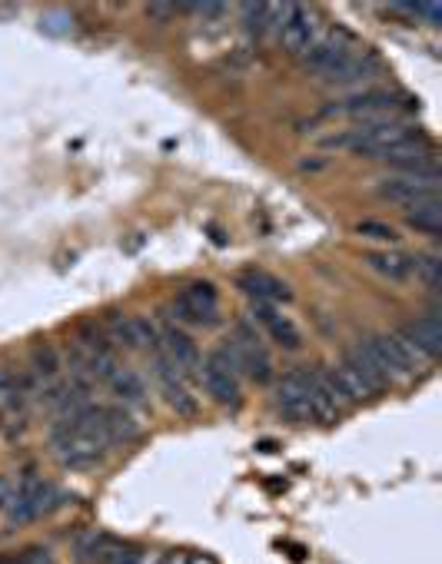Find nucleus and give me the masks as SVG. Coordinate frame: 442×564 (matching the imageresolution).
I'll list each match as a JSON object with an SVG mask.
<instances>
[{
  "instance_id": "f257e3e1",
  "label": "nucleus",
  "mask_w": 442,
  "mask_h": 564,
  "mask_svg": "<svg viewBox=\"0 0 442 564\" xmlns=\"http://www.w3.org/2000/svg\"><path fill=\"white\" fill-rule=\"evenodd\" d=\"M50 445H54V455L60 458V465L67 468H90L97 465L100 458L107 455L110 448V435H107V422H104V409H80L67 419H60L54 435H50Z\"/></svg>"
},
{
  "instance_id": "f03ea898",
  "label": "nucleus",
  "mask_w": 442,
  "mask_h": 564,
  "mask_svg": "<svg viewBox=\"0 0 442 564\" xmlns=\"http://www.w3.org/2000/svg\"><path fill=\"white\" fill-rule=\"evenodd\" d=\"M359 349L376 365V372L383 375L386 385L389 379H409V375H419L433 365L403 332H369V336L359 342Z\"/></svg>"
},
{
  "instance_id": "7ed1b4c3",
  "label": "nucleus",
  "mask_w": 442,
  "mask_h": 564,
  "mask_svg": "<svg viewBox=\"0 0 442 564\" xmlns=\"http://www.w3.org/2000/svg\"><path fill=\"white\" fill-rule=\"evenodd\" d=\"M330 379L336 385V392L343 395L346 402H369V399H376V395L386 392V379L376 372V365L366 359V352L359 346L336 365V369L330 372Z\"/></svg>"
},
{
  "instance_id": "20e7f679",
  "label": "nucleus",
  "mask_w": 442,
  "mask_h": 564,
  "mask_svg": "<svg viewBox=\"0 0 442 564\" xmlns=\"http://www.w3.org/2000/svg\"><path fill=\"white\" fill-rule=\"evenodd\" d=\"M220 352L230 359V365L240 375H250L253 382H266L273 375V362H270V352L260 342V332L250 322H240V326L233 329V336L223 342Z\"/></svg>"
},
{
  "instance_id": "39448f33",
  "label": "nucleus",
  "mask_w": 442,
  "mask_h": 564,
  "mask_svg": "<svg viewBox=\"0 0 442 564\" xmlns=\"http://www.w3.org/2000/svg\"><path fill=\"white\" fill-rule=\"evenodd\" d=\"M416 133L406 127V123L399 120H389V123H363V127L343 133V137H336V146H346V150L353 153H363V156H379L383 150L396 143H406L413 140Z\"/></svg>"
},
{
  "instance_id": "423d86ee",
  "label": "nucleus",
  "mask_w": 442,
  "mask_h": 564,
  "mask_svg": "<svg viewBox=\"0 0 442 564\" xmlns=\"http://www.w3.org/2000/svg\"><path fill=\"white\" fill-rule=\"evenodd\" d=\"M439 190H442L439 170H433V173H396V176H389V180L379 183V196L389 203L406 206V210L409 206L439 200Z\"/></svg>"
},
{
  "instance_id": "0eeeda50",
  "label": "nucleus",
  "mask_w": 442,
  "mask_h": 564,
  "mask_svg": "<svg viewBox=\"0 0 442 564\" xmlns=\"http://www.w3.org/2000/svg\"><path fill=\"white\" fill-rule=\"evenodd\" d=\"M57 488L50 482H27L7 498V525H30L57 508Z\"/></svg>"
},
{
  "instance_id": "6e6552de",
  "label": "nucleus",
  "mask_w": 442,
  "mask_h": 564,
  "mask_svg": "<svg viewBox=\"0 0 442 564\" xmlns=\"http://www.w3.org/2000/svg\"><path fill=\"white\" fill-rule=\"evenodd\" d=\"M200 375H203V389L210 392V399L213 402H220L226 405V409H236V405L243 402V385H240V372L233 369L230 359L220 352V349H213L207 359L200 362Z\"/></svg>"
},
{
  "instance_id": "1a4fd4ad",
  "label": "nucleus",
  "mask_w": 442,
  "mask_h": 564,
  "mask_svg": "<svg viewBox=\"0 0 442 564\" xmlns=\"http://www.w3.org/2000/svg\"><path fill=\"white\" fill-rule=\"evenodd\" d=\"M173 316L187 326H213L220 319V296L213 282H190L187 289L173 299Z\"/></svg>"
},
{
  "instance_id": "9d476101",
  "label": "nucleus",
  "mask_w": 442,
  "mask_h": 564,
  "mask_svg": "<svg viewBox=\"0 0 442 564\" xmlns=\"http://www.w3.org/2000/svg\"><path fill=\"white\" fill-rule=\"evenodd\" d=\"M349 54H353V37L339 27H323V34L316 37L310 50L303 54V67L326 77V73H330L336 64H343Z\"/></svg>"
},
{
  "instance_id": "9b49d317",
  "label": "nucleus",
  "mask_w": 442,
  "mask_h": 564,
  "mask_svg": "<svg viewBox=\"0 0 442 564\" xmlns=\"http://www.w3.org/2000/svg\"><path fill=\"white\" fill-rule=\"evenodd\" d=\"M406 107V97H399V93H359V97L346 100L339 110H346L349 117L359 120V127L363 123H389V120H399V110Z\"/></svg>"
},
{
  "instance_id": "f8f14e48",
  "label": "nucleus",
  "mask_w": 442,
  "mask_h": 564,
  "mask_svg": "<svg viewBox=\"0 0 442 564\" xmlns=\"http://www.w3.org/2000/svg\"><path fill=\"white\" fill-rule=\"evenodd\" d=\"M153 375H157V385H160L163 399H167V405L173 412H180V415L197 412V399H193L187 382H183V372L157 349H153Z\"/></svg>"
},
{
  "instance_id": "ddd939ff",
  "label": "nucleus",
  "mask_w": 442,
  "mask_h": 564,
  "mask_svg": "<svg viewBox=\"0 0 442 564\" xmlns=\"http://www.w3.org/2000/svg\"><path fill=\"white\" fill-rule=\"evenodd\" d=\"M276 412L290 422H306L310 419V372H290L283 375L276 385Z\"/></svg>"
},
{
  "instance_id": "4468645a",
  "label": "nucleus",
  "mask_w": 442,
  "mask_h": 564,
  "mask_svg": "<svg viewBox=\"0 0 442 564\" xmlns=\"http://www.w3.org/2000/svg\"><path fill=\"white\" fill-rule=\"evenodd\" d=\"M320 34H323L320 14H316V10H310V7H303V4H296V10L290 14V20L283 24L280 34H276V40H280V44L290 50V54L303 57Z\"/></svg>"
},
{
  "instance_id": "2eb2a0df",
  "label": "nucleus",
  "mask_w": 442,
  "mask_h": 564,
  "mask_svg": "<svg viewBox=\"0 0 442 564\" xmlns=\"http://www.w3.org/2000/svg\"><path fill=\"white\" fill-rule=\"evenodd\" d=\"M157 352H163L167 359L177 365V369L183 375H190V372H200V349H197V342H193L187 332L177 329V326H163L157 332Z\"/></svg>"
},
{
  "instance_id": "dca6fc26",
  "label": "nucleus",
  "mask_w": 442,
  "mask_h": 564,
  "mask_svg": "<svg viewBox=\"0 0 442 564\" xmlns=\"http://www.w3.org/2000/svg\"><path fill=\"white\" fill-rule=\"evenodd\" d=\"M346 399L336 392L330 372H310V419L330 425L339 419V405Z\"/></svg>"
},
{
  "instance_id": "f3484780",
  "label": "nucleus",
  "mask_w": 442,
  "mask_h": 564,
  "mask_svg": "<svg viewBox=\"0 0 442 564\" xmlns=\"http://www.w3.org/2000/svg\"><path fill=\"white\" fill-rule=\"evenodd\" d=\"M240 289L246 292L250 302H266V306H283V302L293 299L290 286L283 279H276L273 273H263V269H250V273L240 276Z\"/></svg>"
},
{
  "instance_id": "a211bd4d",
  "label": "nucleus",
  "mask_w": 442,
  "mask_h": 564,
  "mask_svg": "<svg viewBox=\"0 0 442 564\" xmlns=\"http://www.w3.org/2000/svg\"><path fill=\"white\" fill-rule=\"evenodd\" d=\"M250 316L260 322V326L273 336V342H280L283 349H300V342H303L300 329H296L286 316H280L276 306H266V302H250Z\"/></svg>"
},
{
  "instance_id": "6ab92c4d",
  "label": "nucleus",
  "mask_w": 442,
  "mask_h": 564,
  "mask_svg": "<svg viewBox=\"0 0 442 564\" xmlns=\"http://www.w3.org/2000/svg\"><path fill=\"white\" fill-rule=\"evenodd\" d=\"M399 332H403V336L413 342V346L423 352L429 362H436L442 355V319L439 316L413 319V322H406Z\"/></svg>"
},
{
  "instance_id": "aec40b11",
  "label": "nucleus",
  "mask_w": 442,
  "mask_h": 564,
  "mask_svg": "<svg viewBox=\"0 0 442 564\" xmlns=\"http://www.w3.org/2000/svg\"><path fill=\"white\" fill-rule=\"evenodd\" d=\"M366 263L373 266L379 276H386L393 282L413 279V256L403 253V249H379V253H366Z\"/></svg>"
},
{
  "instance_id": "412c9836",
  "label": "nucleus",
  "mask_w": 442,
  "mask_h": 564,
  "mask_svg": "<svg viewBox=\"0 0 442 564\" xmlns=\"http://www.w3.org/2000/svg\"><path fill=\"white\" fill-rule=\"evenodd\" d=\"M107 382H110V392L117 395V399L123 405H140L143 399H147V385H143V379L137 372H130V369H113L107 375Z\"/></svg>"
},
{
  "instance_id": "4be33fe9",
  "label": "nucleus",
  "mask_w": 442,
  "mask_h": 564,
  "mask_svg": "<svg viewBox=\"0 0 442 564\" xmlns=\"http://www.w3.org/2000/svg\"><path fill=\"white\" fill-rule=\"evenodd\" d=\"M104 422H107L110 445L133 442V438L140 435V422L133 419V412L127 409V405H113V409H104Z\"/></svg>"
},
{
  "instance_id": "5701e85b",
  "label": "nucleus",
  "mask_w": 442,
  "mask_h": 564,
  "mask_svg": "<svg viewBox=\"0 0 442 564\" xmlns=\"http://www.w3.org/2000/svg\"><path fill=\"white\" fill-rule=\"evenodd\" d=\"M376 64L369 57H356V54H349L343 64H336L330 73H326V80L330 83H359V80H369V77H376Z\"/></svg>"
},
{
  "instance_id": "b1692460",
  "label": "nucleus",
  "mask_w": 442,
  "mask_h": 564,
  "mask_svg": "<svg viewBox=\"0 0 442 564\" xmlns=\"http://www.w3.org/2000/svg\"><path fill=\"white\" fill-rule=\"evenodd\" d=\"M24 409H27L24 385L10 372H0V419H17V415H24Z\"/></svg>"
},
{
  "instance_id": "393cba45",
  "label": "nucleus",
  "mask_w": 442,
  "mask_h": 564,
  "mask_svg": "<svg viewBox=\"0 0 442 564\" xmlns=\"http://www.w3.org/2000/svg\"><path fill=\"white\" fill-rule=\"evenodd\" d=\"M406 223L413 226V229H419V233H426V236H439L442 233V206H439V200L409 206V210H406Z\"/></svg>"
},
{
  "instance_id": "a878e982",
  "label": "nucleus",
  "mask_w": 442,
  "mask_h": 564,
  "mask_svg": "<svg viewBox=\"0 0 442 564\" xmlns=\"http://www.w3.org/2000/svg\"><path fill=\"white\" fill-rule=\"evenodd\" d=\"M120 551H123L120 541H113L107 535H87L80 541V558L87 564H113V558H117Z\"/></svg>"
},
{
  "instance_id": "bb28decb",
  "label": "nucleus",
  "mask_w": 442,
  "mask_h": 564,
  "mask_svg": "<svg viewBox=\"0 0 442 564\" xmlns=\"http://www.w3.org/2000/svg\"><path fill=\"white\" fill-rule=\"evenodd\" d=\"M413 273H416V279H423L426 286L439 289V282H442V259L433 256V253H419L413 259Z\"/></svg>"
},
{
  "instance_id": "cd10ccee",
  "label": "nucleus",
  "mask_w": 442,
  "mask_h": 564,
  "mask_svg": "<svg viewBox=\"0 0 442 564\" xmlns=\"http://www.w3.org/2000/svg\"><path fill=\"white\" fill-rule=\"evenodd\" d=\"M243 24L253 37L270 34V4H243Z\"/></svg>"
},
{
  "instance_id": "c85d7f7f",
  "label": "nucleus",
  "mask_w": 442,
  "mask_h": 564,
  "mask_svg": "<svg viewBox=\"0 0 442 564\" xmlns=\"http://www.w3.org/2000/svg\"><path fill=\"white\" fill-rule=\"evenodd\" d=\"M34 372L40 382H57V355L50 349L34 352Z\"/></svg>"
},
{
  "instance_id": "c756f323",
  "label": "nucleus",
  "mask_w": 442,
  "mask_h": 564,
  "mask_svg": "<svg viewBox=\"0 0 442 564\" xmlns=\"http://www.w3.org/2000/svg\"><path fill=\"white\" fill-rule=\"evenodd\" d=\"M359 233H363V236H379V239H386V243H389V239H396L393 229L383 226V223H363V226H359Z\"/></svg>"
},
{
  "instance_id": "7c9ffc66",
  "label": "nucleus",
  "mask_w": 442,
  "mask_h": 564,
  "mask_svg": "<svg viewBox=\"0 0 442 564\" xmlns=\"http://www.w3.org/2000/svg\"><path fill=\"white\" fill-rule=\"evenodd\" d=\"M113 564H143V551H140V548L123 545V551H120L117 558H113Z\"/></svg>"
},
{
  "instance_id": "2f4dec72",
  "label": "nucleus",
  "mask_w": 442,
  "mask_h": 564,
  "mask_svg": "<svg viewBox=\"0 0 442 564\" xmlns=\"http://www.w3.org/2000/svg\"><path fill=\"white\" fill-rule=\"evenodd\" d=\"M187 561H190L187 551H167V555H163V561H160V564H187Z\"/></svg>"
},
{
  "instance_id": "473e14b6",
  "label": "nucleus",
  "mask_w": 442,
  "mask_h": 564,
  "mask_svg": "<svg viewBox=\"0 0 442 564\" xmlns=\"http://www.w3.org/2000/svg\"><path fill=\"white\" fill-rule=\"evenodd\" d=\"M0 564H14V561H0Z\"/></svg>"
},
{
  "instance_id": "72a5a7b5",
  "label": "nucleus",
  "mask_w": 442,
  "mask_h": 564,
  "mask_svg": "<svg viewBox=\"0 0 442 564\" xmlns=\"http://www.w3.org/2000/svg\"><path fill=\"white\" fill-rule=\"evenodd\" d=\"M0 422H4V419H0Z\"/></svg>"
}]
</instances>
